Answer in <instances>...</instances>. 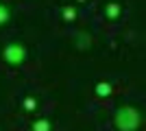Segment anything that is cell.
Returning <instances> with one entry per match:
<instances>
[{"mask_svg":"<svg viewBox=\"0 0 146 131\" xmlns=\"http://www.w3.org/2000/svg\"><path fill=\"white\" fill-rule=\"evenodd\" d=\"M113 122L120 131H135L140 125V114L135 107H118L116 116H113Z\"/></svg>","mask_w":146,"mask_h":131,"instance_id":"cell-1","label":"cell"},{"mask_svg":"<svg viewBox=\"0 0 146 131\" xmlns=\"http://www.w3.org/2000/svg\"><path fill=\"white\" fill-rule=\"evenodd\" d=\"M26 57H29V50H26L24 44H20V42H9L2 48V59L9 66H22L26 61Z\"/></svg>","mask_w":146,"mask_h":131,"instance_id":"cell-2","label":"cell"},{"mask_svg":"<svg viewBox=\"0 0 146 131\" xmlns=\"http://www.w3.org/2000/svg\"><path fill=\"white\" fill-rule=\"evenodd\" d=\"M74 44H76V48H81V50L90 48L92 46V35L87 31H79L76 35H74Z\"/></svg>","mask_w":146,"mask_h":131,"instance_id":"cell-3","label":"cell"},{"mask_svg":"<svg viewBox=\"0 0 146 131\" xmlns=\"http://www.w3.org/2000/svg\"><path fill=\"white\" fill-rule=\"evenodd\" d=\"M94 92H96V96H98V98H107V96H109V94L113 92V85H111L109 81H100V83H96Z\"/></svg>","mask_w":146,"mask_h":131,"instance_id":"cell-4","label":"cell"},{"mask_svg":"<svg viewBox=\"0 0 146 131\" xmlns=\"http://www.w3.org/2000/svg\"><path fill=\"white\" fill-rule=\"evenodd\" d=\"M120 5H118V2H107V5H105V15H107V18L109 20H118L120 18Z\"/></svg>","mask_w":146,"mask_h":131,"instance_id":"cell-5","label":"cell"},{"mask_svg":"<svg viewBox=\"0 0 146 131\" xmlns=\"http://www.w3.org/2000/svg\"><path fill=\"white\" fill-rule=\"evenodd\" d=\"M31 129L33 131H52V122L48 118H37V120H33Z\"/></svg>","mask_w":146,"mask_h":131,"instance_id":"cell-6","label":"cell"},{"mask_svg":"<svg viewBox=\"0 0 146 131\" xmlns=\"http://www.w3.org/2000/svg\"><path fill=\"white\" fill-rule=\"evenodd\" d=\"M76 15H79V11H76V7H74V5H66L63 9H61V18L66 20V22H74Z\"/></svg>","mask_w":146,"mask_h":131,"instance_id":"cell-7","label":"cell"},{"mask_svg":"<svg viewBox=\"0 0 146 131\" xmlns=\"http://www.w3.org/2000/svg\"><path fill=\"white\" fill-rule=\"evenodd\" d=\"M22 109H24V112H35L37 109V98H33V96H26L24 100H22Z\"/></svg>","mask_w":146,"mask_h":131,"instance_id":"cell-8","label":"cell"},{"mask_svg":"<svg viewBox=\"0 0 146 131\" xmlns=\"http://www.w3.org/2000/svg\"><path fill=\"white\" fill-rule=\"evenodd\" d=\"M9 20H11V9L7 5H0V26H5Z\"/></svg>","mask_w":146,"mask_h":131,"instance_id":"cell-9","label":"cell"},{"mask_svg":"<svg viewBox=\"0 0 146 131\" xmlns=\"http://www.w3.org/2000/svg\"><path fill=\"white\" fill-rule=\"evenodd\" d=\"M79 2H83V0H79Z\"/></svg>","mask_w":146,"mask_h":131,"instance_id":"cell-10","label":"cell"}]
</instances>
